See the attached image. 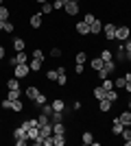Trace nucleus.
<instances>
[{
    "instance_id": "nucleus-1",
    "label": "nucleus",
    "mask_w": 131,
    "mask_h": 146,
    "mask_svg": "<svg viewBox=\"0 0 131 146\" xmlns=\"http://www.w3.org/2000/svg\"><path fill=\"white\" fill-rule=\"evenodd\" d=\"M116 29H118V26L114 24V22L103 24V37H105L107 42H114V39H116Z\"/></svg>"
},
{
    "instance_id": "nucleus-2",
    "label": "nucleus",
    "mask_w": 131,
    "mask_h": 146,
    "mask_svg": "<svg viewBox=\"0 0 131 146\" xmlns=\"http://www.w3.org/2000/svg\"><path fill=\"white\" fill-rule=\"evenodd\" d=\"M29 74H31V66H29V63H18V66L13 68V76H15V79H24Z\"/></svg>"
},
{
    "instance_id": "nucleus-3",
    "label": "nucleus",
    "mask_w": 131,
    "mask_h": 146,
    "mask_svg": "<svg viewBox=\"0 0 131 146\" xmlns=\"http://www.w3.org/2000/svg\"><path fill=\"white\" fill-rule=\"evenodd\" d=\"M129 37H131V26L120 24L118 29H116V42H127Z\"/></svg>"
},
{
    "instance_id": "nucleus-4",
    "label": "nucleus",
    "mask_w": 131,
    "mask_h": 146,
    "mask_svg": "<svg viewBox=\"0 0 131 146\" xmlns=\"http://www.w3.org/2000/svg\"><path fill=\"white\" fill-rule=\"evenodd\" d=\"M63 11H66V15L74 18V15H79L81 7H79V2H72V0H68V2H66V7H63Z\"/></svg>"
},
{
    "instance_id": "nucleus-5",
    "label": "nucleus",
    "mask_w": 131,
    "mask_h": 146,
    "mask_svg": "<svg viewBox=\"0 0 131 146\" xmlns=\"http://www.w3.org/2000/svg\"><path fill=\"white\" fill-rule=\"evenodd\" d=\"M44 13L39 11V13H31V18H29V24H31V29H39L42 26V22H44Z\"/></svg>"
},
{
    "instance_id": "nucleus-6",
    "label": "nucleus",
    "mask_w": 131,
    "mask_h": 146,
    "mask_svg": "<svg viewBox=\"0 0 131 146\" xmlns=\"http://www.w3.org/2000/svg\"><path fill=\"white\" fill-rule=\"evenodd\" d=\"M100 31H103V22H100V18H96L90 24V35H100Z\"/></svg>"
},
{
    "instance_id": "nucleus-7",
    "label": "nucleus",
    "mask_w": 131,
    "mask_h": 146,
    "mask_svg": "<svg viewBox=\"0 0 131 146\" xmlns=\"http://www.w3.org/2000/svg\"><path fill=\"white\" fill-rule=\"evenodd\" d=\"M24 94H26V98L33 103V100L37 98V94H39V87H37V85H29V87L24 90Z\"/></svg>"
},
{
    "instance_id": "nucleus-8",
    "label": "nucleus",
    "mask_w": 131,
    "mask_h": 146,
    "mask_svg": "<svg viewBox=\"0 0 131 146\" xmlns=\"http://www.w3.org/2000/svg\"><path fill=\"white\" fill-rule=\"evenodd\" d=\"M11 44H13V50H15V52H22V50L26 48V42L22 39V37H13Z\"/></svg>"
},
{
    "instance_id": "nucleus-9",
    "label": "nucleus",
    "mask_w": 131,
    "mask_h": 146,
    "mask_svg": "<svg viewBox=\"0 0 131 146\" xmlns=\"http://www.w3.org/2000/svg\"><path fill=\"white\" fill-rule=\"evenodd\" d=\"M13 140H29V137H26V129L22 127V124L13 129Z\"/></svg>"
},
{
    "instance_id": "nucleus-10",
    "label": "nucleus",
    "mask_w": 131,
    "mask_h": 146,
    "mask_svg": "<svg viewBox=\"0 0 131 146\" xmlns=\"http://www.w3.org/2000/svg\"><path fill=\"white\" fill-rule=\"evenodd\" d=\"M118 120L125 124V127H131V111L129 109H125L122 113H118Z\"/></svg>"
},
{
    "instance_id": "nucleus-11",
    "label": "nucleus",
    "mask_w": 131,
    "mask_h": 146,
    "mask_svg": "<svg viewBox=\"0 0 131 146\" xmlns=\"http://www.w3.org/2000/svg\"><path fill=\"white\" fill-rule=\"evenodd\" d=\"M112 107H114L112 100H107V98H100V100H98V109L103 111V113H107V111L112 109Z\"/></svg>"
},
{
    "instance_id": "nucleus-12",
    "label": "nucleus",
    "mask_w": 131,
    "mask_h": 146,
    "mask_svg": "<svg viewBox=\"0 0 131 146\" xmlns=\"http://www.w3.org/2000/svg\"><path fill=\"white\" fill-rule=\"evenodd\" d=\"M76 33L79 35H90V24H85V22H76Z\"/></svg>"
},
{
    "instance_id": "nucleus-13",
    "label": "nucleus",
    "mask_w": 131,
    "mask_h": 146,
    "mask_svg": "<svg viewBox=\"0 0 131 146\" xmlns=\"http://www.w3.org/2000/svg\"><path fill=\"white\" fill-rule=\"evenodd\" d=\"M122 129H125V124L116 118V120H114V124H112V133H114V135H120V133H122Z\"/></svg>"
},
{
    "instance_id": "nucleus-14",
    "label": "nucleus",
    "mask_w": 131,
    "mask_h": 146,
    "mask_svg": "<svg viewBox=\"0 0 131 146\" xmlns=\"http://www.w3.org/2000/svg\"><path fill=\"white\" fill-rule=\"evenodd\" d=\"M26 137H29V142H33L35 137H39V127H31V129H26Z\"/></svg>"
},
{
    "instance_id": "nucleus-15",
    "label": "nucleus",
    "mask_w": 131,
    "mask_h": 146,
    "mask_svg": "<svg viewBox=\"0 0 131 146\" xmlns=\"http://www.w3.org/2000/svg\"><path fill=\"white\" fill-rule=\"evenodd\" d=\"M105 98H107V100H112V103H118V100H120V94L116 90H109V92H105Z\"/></svg>"
},
{
    "instance_id": "nucleus-16",
    "label": "nucleus",
    "mask_w": 131,
    "mask_h": 146,
    "mask_svg": "<svg viewBox=\"0 0 131 146\" xmlns=\"http://www.w3.org/2000/svg\"><path fill=\"white\" fill-rule=\"evenodd\" d=\"M11 18V9H9V7H0V20H2V22H7V20Z\"/></svg>"
},
{
    "instance_id": "nucleus-17",
    "label": "nucleus",
    "mask_w": 131,
    "mask_h": 146,
    "mask_svg": "<svg viewBox=\"0 0 131 146\" xmlns=\"http://www.w3.org/2000/svg\"><path fill=\"white\" fill-rule=\"evenodd\" d=\"M125 85H127L125 76H116V79H114V90H116V87H118V90H125Z\"/></svg>"
},
{
    "instance_id": "nucleus-18",
    "label": "nucleus",
    "mask_w": 131,
    "mask_h": 146,
    "mask_svg": "<svg viewBox=\"0 0 131 146\" xmlns=\"http://www.w3.org/2000/svg\"><path fill=\"white\" fill-rule=\"evenodd\" d=\"M103 63H105V61L100 59V57H94V59L90 61V66H92V70H96V72H98L100 68H103Z\"/></svg>"
},
{
    "instance_id": "nucleus-19",
    "label": "nucleus",
    "mask_w": 131,
    "mask_h": 146,
    "mask_svg": "<svg viewBox=\"0 0 131 146\" xmlns=\"http://www.w3.org/2000/svg\"><path fill=\"white\" fill-rule=\"evenodd\" d=\"M50 105H53V109H55V111H63V109H66V103H63L61 98H55Z\"/></svg>"
},
{
    "instance_id": "nucleus-20",
    "label": "nucleus",
    "mask_w": 131,
    "mask_h": 146,
    "mask_svg": "<svg viewBox=\"0 0 131 146\" xmlns=\"http://www.w3.org/2000/svg\"><path fill=\"white\" fill-rule=\"evenodd\" d=\"M100 59H103V61H112L114 59V50L103 48V50H100Z\"/></svg>"
},
{
    "instance_id": "nucleus-21",
    "label": "nucleus",
    "mask_w": 131,
    "mask_h": 146,
    "mask_svg": "<svg viewBox=\"0 0 131 146\" xmlns=\"http://www.w3.org/2000/svg\"><path fill=\"white\" fill-rule=\"evenodd\" d=\"M53 133H63L66 135V124H63V122H53Z\"/></svg>"
},
{
    "instance_id": "nucleus-22",
    "label": "nucleus",
    "mask_w": 131,
    "mask_h": 146,
    "mask_svg": "<svg viewBox=\"0 0 131 146\" xmlns=\"http://www.w3.org/2000/svg\"><path fill=\"white\" fill-rule=\"evenodd\" d=\"M7 90H20V79H15V76L9 79L7 81Z\"/></svg>"
},
{
    "instance_id": "nucleus-23",
    "label": "nucleus",
    "mask_w": 131,
    "mask_h": 146,
    "mask_svg": "<svg viewBox=\"0 0 131 146\" xmlns=\"http://www.w3.org/2000/svg\"><path fill=\"white\" fill-rule=\"evenodd\" d=\"M20 96H22L20 90H7V98H9V100H18Z\"/></svg>"
},
{
    "instance_id": "nucleus-24",
    "label": "nucleus",
    "mask_w": 131,
    "mask_h": 146,
    "mask_svg": "<svg viewBox=\"0 0 131 146\" xmlns=\"http://www.w3.org/2000/svg\"><path fill=\"white\" fill-rule=\"evenodd\" d=\"M100 87H103V90H105V92L114 90V81L109 79V76H107V79H103V81H100Z\"/></svg>"
},
{
    "instance_id": "nucleus-25",
    "label": "nucleus",
    "mask_w": 131,
    "mask_h": 146,
    "mask_svg": "<svg viewBox=\"0 0 131 146\" xmlns=\"http://www.w3.org/2000/svg\"><path fill=\"white\" fill-rule=\"evenodd\" d=\"M92 96L94 98H96V100H100V98H105V90H103V87H94V90H92Z\"/></svg>"
},
{
    "instance_id": "nucleus-26",
    "label": "nucleus",
    "mask_w": 131,
    "mask_h": 146,
    "mask_svg": "<svg viewBox=\"0 0 131 146\" xmlns=\"http://www.w3.org/2000/svg\"><path fill=\"white\" fill-rule=\"evenodd\" d=\"M74 61H76V63H85V61H87V52H85V50H79V52L74 55Z\"/></svg>"
},
{
    "instance_id": "nucleus-27",
    "label": "nucleus",
    "mask_w": 131,
    "mask_h": 146,
    "mask_svg": "<svg viewBox=\"0 0 131 146\" xmlns=\"http://www.w3.org/2000/svg\"><path fill=\"white\" fill-rule=\"evenodd\" d=\"M33 103L37 105V107H42V105H46V103H48V98H46V94H42V92H39V94H37V98H35Z\"/></svg>"
},
{
    "instance_id": "nucleus-28",
    "label": "nucleus",
    "mask_w": 131,
    "mask_h": 146,
    "mask_svg": "<svg viewBox=\"0 0 131 146\" xmlns=\"http://www.w3.org/2000/svg\"><path fill=\"white\" fill-rule=\"evenodd\" d=\"M42 63H44V61H39V59H31V63H29V66H31V72L42 70Z\"/></svg>"
},
{
    "instance_id": "nucleus-29",
    "label": "nucleus",
    "mask_w": 131,
    "mask_h": 146,
    "mask_svg": "<svg viewBox=\"0 0 131 146\" xmlns=\"http://www.w3.org/2000/svg\"><path fill=\"white\" fill-rule=\"evenodd\" d=\"M57 83H59V87H66V85H68V74L61 72L59 76H57Z\"/></svg>"
},
{
    "instance_id": "nucleus-30",
    "label": "nucleus",
    "mask_w": 131,
    "mask_h": 146,
    "mask_svg": "<svg viewBox=\"0 0 131 146\" xmlns=\"http://www.w3.org/2000/svg\"><path fill=\"white\" fill-rule=\"evenodd\" d=\"M61 55H63V50L59 48V46H53V48H50V57H53V59H59Z\"/></svg>"
},
{
    "instance_id": "nucleus-31",
    "label": "nucleus",
    "mask_w": 131,
    "mask_h": 146,
    "mask_svg": "<svg viewBox=\"0 0 131 146\" xmlns=\"http://www.w3.org/2000/svg\"><path fill=\"white\" fill-rule=\"evenodd\" d=\"M53 11H55V9H53V2H44L42 5V13L44 15H50Z\"/></svg>"
},
{
    "instance_id": "nucleus-32",
    "label": "nucleus",
    "mask_w": 131,
    "mask_h": 146,
    "mask_svg": "<svg viewBox=\"0 0 131 146\" xmlns=\"http://www.w3.org/2000/svg\"><path fill=\"white\" fill-rule=\"evenodd\" d=\"M81 142H83V144H92V142H94V135L90 133V131H85V133L81 135Z\"/></svg>"
},
{
    "instance_id": "nucleus-33",
    "label": "nucleus",
    "mask_w": 131,
    "mask_h": 146,
    "mask_svg": "<svg viewBox=\"0 0 131 146\" xmlns=\"http://www.w3.org/2000/svg\"><path fill=\"white\" fill-rule=\"evenodd\" d=\"M31 55H33V59H39V61H44V59H46V55H44V50H39V48H35V50L31 52Z\"/></svg>"
},
{
    "instance_id": "nucleus-34",
    "label": "nucleus",
    "mask_w": 131,
    "mask_h": 146,
    "mask_svg": "<svg viewBox=\"0 0 131 146\" xmlns=\"http://www.w3.org/2000/svg\"><path fill=\"white\" fill-rule=\"evenodd\" d=\"M57 76H59V74H57V68L55 70H46V81H57Z\"/></svg>"
},
{
    "instance_id": "nucleus-35",
    "label": "nucleus",
    "mask_w": 131,
    "mask_h": 146,
    "mask_svg": "<svg viewBox=\"0 0 131 146\" xmlns=\"http://www.w3.org/2000/svg\"><path fill=\"white\" fill-rule=\"evenodd\" d=\"M13 111H15V113H20V111H24V105H22V100H13Z\"/></svg>"
},
{
    "instance_id": "nucleus-36",
    "label": "nucleus",
    "mask_w": 131,
    "mask_h": 146,
    "mask_svg": "<svg viewBox=\"0 0 131 146\" xmlns=\"http://www.w3.org/2000/svg\"><path fill=\"white\" fill-rule=\"evenodd\" d=\"M0 107H2V109H13V100L5 98V100H0Z\"/></svg>"
},
{
    "instance_id": "nucleus-37",
    "label": "nucleus",
    "mask_w": 131,
    "mask_h": 146,
    "mask_svg": "<svg viewBox=\"0 0 131 146\" xmlns=\"http://www.w3.org/2000/svg\"><path fill=\"white\" fill-rule=\"evenodd\" d=\"M83 72H85V63H76V66H74V74H76V76H81Z\"/></svg>"
},
{
    "instance_id": "nucleus-38",
    "label": "nucleus",
    "mask_w": 131,
    "mask_h": 146,
    "mask_svg": "<svg viewBox=\"0 0 131 146\" xmlns=\"http://www.w3.org/2000/svg\"><path fill=\"white\" fill-rule=\"evenodd\" d=\"M94 20H96V15H94V13H85V15H83V22H85V24H92Z\"/></svg>"
},
{
    "instance_id": "nucleus-39",
    "label": "nucleus",
    "mask_w": 131,
    "mask_h": 146,
    "mask_svg": "<svg viewBox=\"0 0 131 146\" xmlns=\"http://www.w3.org/2000/svg\"><path fill=\"white\" fill-rule=\"evenodd\" d=\"M53 111H55V109H53V105H42V113H46L48 118H50V113H53Z\"/></svg>"
},
{
    "instance_id": "nucleus-40",
    "label": "nucleus",
    "mask_w": 131,
    "mask_h": 146,
    "mask_svg": "<svg viewBox=\"0 0 131 146\" xmlns=\"http://www.w3.org/2000/svg\"><path fill=\"white\" fill-rule=\"evenodd\" d=\"M37 122H39V124H48V122H50V118H48V116H46V113H39V118H37Z\"/></svg>"
},
{
    "instance_id": "nucleus-41",
    "label": "nucleus",
    "mask_w": 131,
    "mask_h": 146,
    "mask_svg": "<svg viewBox=\"0 0 131 146\" xmlns=\"http://www.w3.org/2000/svg\"><path fill=\"white\" fill-rule=\"evenodd\" d=\"M2 31H5V33H13V24L9 22V20L5 22V29H2Z\"/></svg>"
},
{
    "instance_id": "nucleus-42",
    "label": "nucleus",
    "mask_w": 131,
    "mask_h": 146,
    "mask_svg": "<svg viewBox=\"0 0 131 146\" xmlns=\"http://www.w3.org/2000/svg\"><path fill=\"white\" fill-rule=\"evenodd\" d=\"M81 107H83V103H81V100H74V103H72V111H79Z\"/></svg>"
},
{
    "instance_id": "nucleus-43",
    "label": "nucleus",
    "mask_w": 131,
    "mask_h": 146,
    "mask_svg": "<svg viewBox=\"0 0 131 146\" xmlns=\"http://www.w3.org/2000/svg\"><path fill=\"white\" fill-rule=\"evenodd\" d=\"M24 144H29V140H15V146H24Z\"/></svg>"
},
{
    "instance_id": "nucleus-44",
    "label": "nucleus",
    "mask_w": 131,
    "mask_h": 146,
    "mask_svg": "<svg viewBox=\"0 0 131 146\" xmlns=\"http://www.w3.org/2000/svg\"><path fill=\"white\" fill-rule=\"evenodd\" d=\"M125 92H127V94H131V81H127V85H125Z\"/></svg>"
},
{
    "instance_id": "nucleus-45",
    "label": "nucleus",
    "mask_w": 131,
    "mask_h": 146,
    "mask_svg": "<svg viewBox=\"0 0 131 146\" xmlns=\"http://www.w3.org/2000/svg\"><path fill=\"white\" fill-rule=\"evenodd\" d=\"M5 59V46H0V61Z\"/></svg>"
},
{
    "instance_id": "nucleus-46",
    "label": "nucleus",
    "mask_w": 131,
    "mask_h": 146,
    "mask_svg": "<svg viewBox=\"0 0 131 146\" xmlns=\"http://www.w3.org/2000/svg\"><path fill=\"white\" fill-rule=\"evenodd\" d=\"M127 109L131 111V94H129V100H127Z\"/></svg>"
},
{
    "instance_id": "nucleus-47",
    "label": "nucleus",
    "mask_w": 131,
    "mask_h": 146,
    "mask_svg": "<svg viewBox=\"0 0 131 146\" xmlns=\"http://www.w3.org/2000/svg\"><path fill=\"white\" fill-rule=\"evenodd\" d=\"M33 2H37V5H44V2H48V0H33Z\"/></svg>"
},
{
    "instance_id": "nucleus-48",
    "label": "nucleus",
    "mask_w": 131,
    "mask_h": 146,
    "mask_svg": "<svg viewBox=\"0 0 131 146\" xmlns=\"http://www.w3.org/2000/svg\"><path fill=\"white\" fill-rule=\"evenodd\" d=\"M125 79H127V81H131V72H127V74H125Z\"/></svg>"
},
{
    "instance_id": "nucleus-49",
    "label": "nucleus",
    "mask_w": 131,
    "mask_h": 146,
    "mask_svg": "<svg viewBox=\"0 0 131 146\" xmlns=\"http://www.w3.org/2000/svg\"><path fill=\"white\" fill-rule=\"evenodd\" d=\"M2 29H5V22H2V20H0V31H2Z\"/></svg>"
},
{
    "instance_id": "nucleus-50",
    "label": "nucleus",
    "mask_w": 131,
    "mask_h": 146,
    "mask_svg": "<svg viewBox=\"0 0 131 146\" xmlns=\"http://www.w3.org/2000/svg\"><path fill=\"white\" fill-rule=\"evenodd\" d=\"M72 2H79V5H81V2H83V0H72Z\"/></svg>"
},
{
    "instance_id": "nucleus-51",
    "label": "nucleus",
    "mask_w": 131,
    "mask_h": 146,
    "mask_svg": "<svg viewBox=\"0 0 131 146\" xmlns=\"http://www.w3.org/2000/svg\"><path fill=\"white\" fill-rule=\"evenodd\" d=\"M125 144H127V146H131V140H129V142H125Z\"/></svg>"
},
{
    "instance_id": "nucleus-52",
    "label": "nucleus",
    "mask_w": 131,
    "mask_h": 146,
    "mask_svg": "<svg viewBox=\"0 0 131 146\" xmlns=\"http://www.w3.org/2000/svg\"><path fill=\"white\" fill-rule=\"evenodd\" d=\"M2 5H5V0H0V7H2Z\"/></svg>"
},
{
    "instance_id": "nucleus-53",
    "label": "nucleus",
    "mask_w": 131,
    "mask_h": 146,
    "mask_svg": "<svg viewBox=\"0 0 131 146\" xmlns=\"http://www.w3.org/2000/svg\"><path fill=\"white\" fill-rule=\"evenodd\" d=\"M0 124H2V118H0Z\"/></svg>"
}]
</instances>
